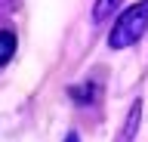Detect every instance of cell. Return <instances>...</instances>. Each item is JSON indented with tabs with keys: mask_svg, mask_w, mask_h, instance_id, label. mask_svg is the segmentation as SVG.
Listing matches in <instances>:
<instances>
[{
	"mask_svg": "<svg viewBox=\"0 0 148 142\" xmlns=\"http://www.w3.org/2000/svg\"><path fill=\"white\" fill-rule=\"evenodd\" d=\"M139 121H142V102H133V108H130V117H127V123H123V133H120V142H130L133 136H136Z\"/></svg>",
	"mask_w": 148,
	"mask_h": 142,
	"instance_id": "7a4b0ae2",
	"label": "cell"
},
{
	"mask_svg": "<svg viewBox=\"0 0 148 142\" xmlns=\"http://www.w3.org/2000/svg\"><path fill=\"white\" fill-rule=\"evenodd\" d=\"M16 53V34L12 31H0V65H6Z\"/></svg>",
	"mask_w": 148,
	"mask_h": 142,
	"instance_id": "3957f363",
	"label": "cell"
},
{
	"mask_svg": "<svg viewBox=\"0 0 148 142\" xmlns=\"http://www.w3.org/2000/svg\"><path fill=\"white\" fill-rule=\"evenodd\" d=\"M120 6V0H96V10H92V19L96 22H105L111 12Z\"/></svg>",
	"mask_w": 148,
	"mask_h": 142,
	"instance_id": "277c9868",
	"label": "cell"
},
{
	"mask_svg": "<svg viewBox=\"0 0 148 142\" xmlns=\"http://www.w3.org/2000/svg\"><path fill=\"white\" fill-rule=\"evenodd\" d=\"M65 142H77V136H74V133H71V136H68V139H65Z\"/></svg>",
	"mask_w": 148,
	"mask_h": 142,
	"instance_id": "5b68a950",
	"label": "cell"
},
{
	"mask_svg": "<svg viewBox=\"0 0 148 142\" xmlns=\"http://www.w3.org/2000/svg\"><path fill=\"white\" fill-rule=\"evenodd\" d=\"M148 28V0L136 3V6H130V10L120 12V19L114 22V28L108 34V47L111 49H127L133 47Z\"/></svg>",
	"mask_w": 148,
	"mask_h": 142,
	"instance_id": "6da1fadb",
	"label": "cell"
}]
</instances>
